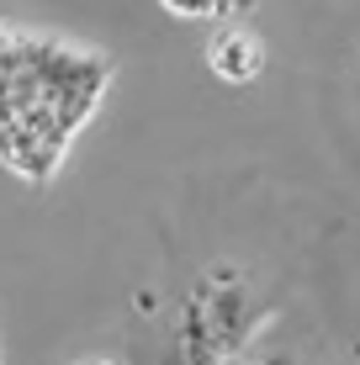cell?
<instances>
[{"label": "cell", "instance_id": "1", "mask_svg": "<svg viewBox=\"0 0 360 365\" xmlns=\"http://www.w3.org/2000/svg\"><path fill=\"white\" fill-rule=\"evenodd\" d=\"M111 85V64L74 43L0 27V165L48 185L74 133L91 122Z\"/></svg>", "mask_w": 360, "mask_h": 365}, {"label": "cell", "instance_id": "4", "mask_svg": "<svg viewBox=\"0 0 360 365\" xmlns=\"http://www.w3.org/2000/svg\"><path fill=\"white\" fill-rule=\"evenodd\" d=\"M85 365H111V360H85Z\"/></svg>", "mask_w": 360, "mask_h": 365}, {"label": "cell", "instance_id": "2", "mask_svg": "<svg viewBox=\"0 0 360 365\" xmlns=\"http://www.w3.org/2000/svg\"><path fill=\"white\" fill-rule=\"evenodd\" d=\"M207 64H212L217 80L228 85H250L259 80V69H265V43H259V32L250 21H217L212 37H207Z\"/></svg>", "mask_w": 360, "mask_h": 365}, {"label": "cell", "instance_id": "3", "mask_svg": "<svg viewBox=\"0 0 360 365\" xmlns=\"http://www.w3.org/2000/svg\"><path fill=\"white\" fill-rule=\"evenodd\" d=\"M244 365H287V360H244Z\"/></svg>", "mask_w": 360, "mask_h": 365}]
</instances>
